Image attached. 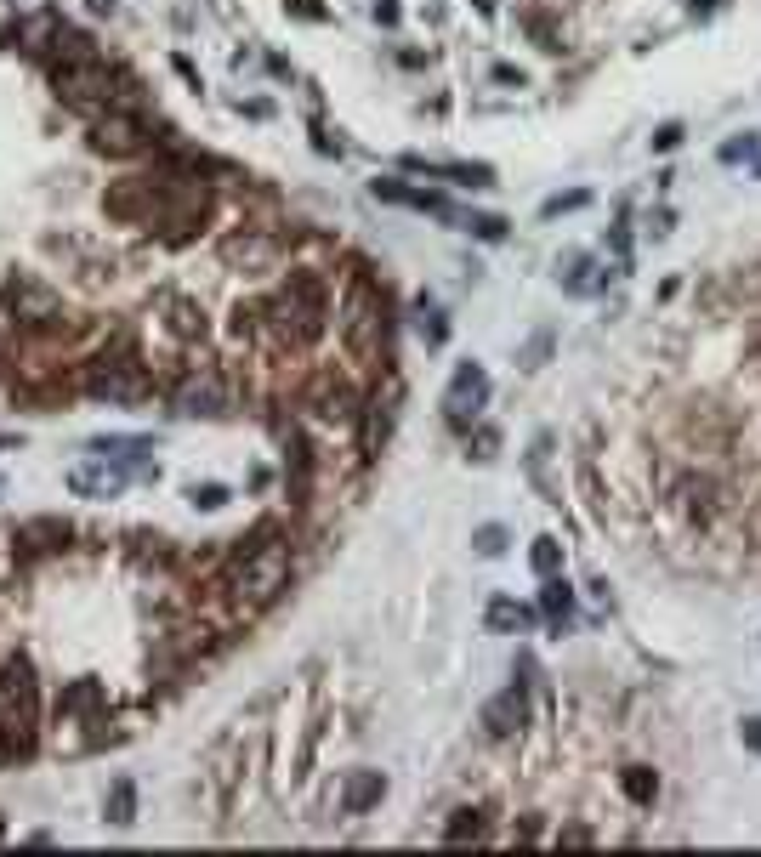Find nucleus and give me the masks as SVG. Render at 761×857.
Masks as SVG:
<instances>
[{
	"instance_id": "40",
	"label": "nucleus",
	"mask_w": 761,
	"mask_h": 857,
	"mask_svg": "<svg viewBox=\"0 0 761 857\" xmlns=\"http://www.w3.org/2000/svg\"><path fill=\"white\" fill-rule=\"evenodd\" d=\"M682 137H688V131H682V125H659V131H654V148H659V154H671V148H682Z\"/></svg>"
},
{
	"instance_id": "44",
	"label": "nucleus",
	"mask_w": 761,
	"mask_h": 857,
	"mask_svg": "<svg viewBox=\"0 0 761 857\" xmlns=\"http://www.w3.org/2000/svg\"><path fill=\"white\" fill-rule=\"evenodd\" d=\"M290 6H296L301 18H324V6H319V0H290Z\"/></svg>"
},
{
	"instance_id": "7",
	"label": "nucleus",
	"mask_w": 761,
	"mask_h": 857,
	"mask_svg": "<svg viewBox=\"0 0 761 857\" xmlns=\"http://www.w3.org/2000/svg\"><path fill=\"white\" fill-rule=\"evenodd\" d=\"M0 727L23 744H40V676L29 653H6V665H0Z\"/></svg>"
},
{
	"instance_id": "6",
	"label": "nucleus",
	"mask_w": 761,
	"mask_h": 857,
	"mask_svg": "<svg viewBox=\"0 0 761 857\" xmlns=\"http://www.w3.org/2000/svg\"><path fill=\"white\" fill-rule=\"evenodd\" d=\"M80 386H86L91 398H103V403H142V398H154V375H148V364H142L125 341L114 352H97V358L86 364V375H80Z\"/></svg>"
},
{
	"instance_id": "23",
	"label": "nucleus",
	"mask_w": 761,
	"mask_h": 857,
	"mask_svg": "<svg viewBox=\"0 0 761 857\" xmlns=\"http://www.w3.org/2000/svg\"><path fill=\"white\" fill-rule=\"evenodd\" d=\"M489 835V812L483 806H461V812H449V823H443V840L449 846H466V840H483Z\"/></svg>"
},
{
	"instance_id": "49",
	"label": "nucleus",
	"mask_w": 761,
	"mask_h": 857,
	"mask_svg": "<svg viewBox=\"0 0 761 857\" xmlns=\"http://www.w3.org/2000/svg\"><path fill=\"white\" fill-rule=\"evenodd\" d=\"M750 347H756V358H761V324H756V330H750Z\"/></svg>"
},
{
	"instance_id": "24",
	"label": "nucleus",
	"mask_w": 761,
	"mask_h": 857,
	"mask_svg": "<svg viewBox=\"0 0 761 857\" xmlns=\"http://www.w3.org/2000/svg\"><path fill=\"white\" fill-rule=\"evenodd\" d=\"M165 313H171V335H177V341H199V335H205V307H199V301L171 296Z\"/></svg>"
},
{
	"instance_id": "47",
	"label": "nucleus",
	"mask_w": 761,
	"mask_h": 857,
	"mask_svg": "<svg viewBox=\"0 0 761 857\" xmlns=\"http://www.w3.org/2000/svg\"><path fill=\"white\" fill-rule=\"evenodd\" d=\"M6 449H18V438H12V432H0V455H6Z\"/></svg>"
},
{
	"instance_id": "1",
	"label": "nucleus",
	"mask_w": 761,
	"mask_h": 857,
	"mask_svg": "<svg viewBox=\"0 0 761 857\" xmlns=\"http://www.w3.org/2000/svg\"><path fill=\"white\" fill-rule=\"evenodd\" d=\"M103 210L114 222L131 228L165 233V239H188V233L211 216V188L199 176H177V171H154V176H125L103 193Z\"/></svg>"
},
{
	"instance_id": "8",
	"label": "nucleus",
	"mask_w": 761,
	"mask_h": 857,
	"mask_svg": "<svg viewBox=\"0 0 761 857\" xmlns=\"http://www.w3.org/2000/svg\"><path fill=\"white\" fill-rule=\"evenodd\" d=\"M0 307L18 330H63V296L40 273H6L0 279Z\"/></svg>"
},
{
	"instance_id": "18",
	"label": "nucleus",
	"mask_w": 761,
	"mask_h": 857,
	"mask_svg": "<svg viewBox=\"0 0 761 857\" xmlns=\"http://www.w3.org/2000/svg\"><path fill=\"white\" fill-rule=\"evenodd\" d=\"M313 409H319V420H341V426H347V420H358L364 403L353 398V386H347V381L319 375V381H313Z\"/></svg>"
},
{
	"instance_id": "13",
	"label": "nucleus",
	"mask_w": 761,
	"mask_h": 857,
	"mask_svg": "<svg viewBox=\"0 0 761 857\" xmlns=\"http://www.w3.org/2000/svg\"><path fill=\"white\" fill-rule=\"evenodd\" d=\"M69 540H74V523H63V517H23V523L12 528L18 557H52V551H63Z\"/></svg>"
},
{
	"instance_id": "36",
	"label": "nucleus",
	"mask_w": 761,
	"mask_h": 857,
	"mask_svg": "<svg viewBox=\"0 0 761 857\" xmlns=\"http://www.w3.org/2000/svg\"><path fill=\"white\" fill-rule=\"evenodd\" d=\"M756 131H744V137H733V142H722V165H739V159H750L756 154Z\"/></svg>"
},
{
	"instance_id": "16",
	"label": "nucleus",
	"mask_w": 761,
	"mask_h": 857,
	"mask_svg": "<svg viewBox=\"0 0 761 857\" xmlns=\"http://www.w3.org/2000/svg\"><path fill=\"white\" fill-rule=\"evenodd\" d=\"M273 256H279V239H267V233H228V239H222V262L245 267V273L273 267Z\"/></svg>"
},
{
	"instance_id": "26",
	"label": "nucleus",
	"mask_w": 761,
	"mask_h": 857,
	"mask_svg": "<svg viewBox=\"0 0 761 857\" xmlns=\"http://www.w3.org/2000/svg\"><path fill=\"white\" fill-rule=\"evenodd\" d=\"M540 613H546V619H551L557 630H563L568 619H574V591H568V579L551 574L546 585H540Z\"/></svg>"
},
{
	"instance_id": "32",
	"label": "nucleus",
	"mask_w": 761,
	"mask_h": 857,
	"mask_svg": "<svg viewBox=\"0 0 761 857\" xmlns=\"http://www.w3.org/2000/svg\"><path fill=\"white\" fill-rule=\"evenodd\" d=\"M580 205H591V193H585V188H574V193H551L546 205H540V216L551 222V216H563V210H580Z\"/></svg>"
},
{
	"instance_id": "27",
	"label": "nucleus",
	"mask_w": 761,
	"mask_h": 857,
	"mask_svg": "<svg viewBox=\"0 0 761 857\" xmlns=\"http://www.w3.org/2000/svg\"><path fill=\"white\" fill-rule=\"evenodd\" d=\"M103 812H108V823H120V829H125V823H137V784H131L125 772L108 784V806H103Z\"/></svg>"
},
{
	"instance_id": "21",
	"label": "nucleus",
	"mask_w": 761,
	"mask_h": 857,
	"mask_svg": "<svg viewBox=\"0 0 761 857\" xmlns=\"http://www.w3.org/2000/svg\"><path fill=\"white\" fill-rule=\"evenodd\" d=\"M91 455L120 460V466H148V455H154V438H120V432H108V438H91Z\"/></svg>"
},
{
	"instance_id": "51",
	"label": "nucleus",
	"mask_w": 761,
	"mask_h": 857,
	"mask_svg": "<svg viewBox=\"0 0 761 857\" xmlns=\"http://www.w3.org/2000/svg\"><path fill=\"white\" fill-rule=\"evenodd\" d=\"M756 176H761V165H756Z\"/></svg>"
},
{
	"instance_id": "35",
	"label": "nucleus",
	"mask_w": 761,
	"mask_h": 857,
	"mask_svg": "<svg viewBox=\"0 0 761 857\" xmlns=\"http://www.w3.org/2000/svg\"><path fill=\"white\" fill-rule=\"evenodd\" d=\"M472 545H478L483 557H500V551H506V528H500V523L478 528V534H472Z\"/></svg>"
},
{
	"instance_id": "19",
	"label": "nucleus",
	"mask_w": 761,
	"mask_h": 857,
	"mask_svg": "<svg viewBox=\"0 0 761 857\" xmlns=\"http://www.w3.org/2000/svg\"><path fill=\"white\" fill-rule=\"evenodd\" d=\"M381 795H387V772L375 767H358L347 772V784H341V812H370V806H381Z\"/></svg>"
},
{
	"instance_id": "29",
	"label": "nucleus",
	"mask_w": 761,
	"mask_h": 857,
	"mask_svg": "<svg viewBox=\"0 0 761 857\" xmlns=\"http://www.w3.org/2000/svg\"><path fill=\"white\" fill-rule=\"evenodd\" d=\"M620 789H625V795H631L637 806H654L659 778H654V767H625V772H620Z\"/></svg>"
},
{
	"instance_id": "22",
	"label": "nucleus",
	"mask_w": 761,
	"mask_h": 857,
	"mask_svg": "<svg viewBox=\"0 0 761 857\" xmlns=\"http://www.w3.org/2000/svg\"><path fill=\"white\" fill-rule=\"evenodd\" d=\"M557 279H563V290L568 296H597L602 284V267L591 262V256H568V262H557Z\"/></svg>"
},
{
	"instance_id": "37",
	"label": "nucleus",
	"mask_w": 761,
	"mask_h": 857,
	"mask_svg": "<svg viewBox=\"0 0 761 857\" xmlns=\"http://www.w3.org/2000/svg\"><path fill=\"white\" fill-rule=\"evenodd\" d=\"M495 449H500V432L495 426H478L472 432V460H495Z\"/></svg>"
},
{
	"instance_id": "34",
	"label": "nucleus",
	"mask_w": 761,
	"mask_h": 857,
	"mask_svg": "<svg viewBox=\"0 0 761 857\" xmlns=\"http://www.w3.org/2000/svg\"><path fill=\"white\" fill-rule=\"evenodd\" d=\"M188 500H194L199 511H216V506H228V489H222V483H194Z\"/></svg>"
},
{
	"instance_id": "39",
	"label": "nucleus",
	"mask_w": 761,
	"mask_h": 857,
	"mask_svg": "<svg viewBox=\"0 0 761 857\" xmlns=\"http://www.w3.org/2000/svg\"><path fill=\"white\" fill-rule=\"evenodd\" d=\"M688 511L699 517V523L710 517V483H688Z\"/></svg>"
},
{
	"instance_id": "2",
	"label": "nucleus",
	"mask_w": 761,
	"mask_h": 857,
	"mask_svg": "<svg viewBox=\"0 0 761 857\" xmlns=\"http://www.w3.org/2000/svg\"><path fill=\"white\" fill-rule=\"evenodd\" d=\"M256 318L273 330V341H279V347H290V352L313 347V341L324 335V318H330L324 279H319V273H290L279 296L256 307Z\"/></svg>"
},
{
	"instance_id": "48",
	"label": "nucleus",
	"mask_w": 761,
	"mask_h": 857,
	"mask_svg": "<svg viewBox=\"0 0 761 857\" xmlns=\"http://www.w3.org/2000/svg\"><path fill=\"white\" fill-rule=\"evenodd\" d=\"M472 6H478L483 18H489V12H495V0H472Z\"/></svg>"
},
{
	"instance_id": "17",
	"label": "nucleus",
	"mask_w": 761,
	"mask_h": 857,
	"mask_svg": "<svg viewBox=\"0 0 761 857\" xmlns=\"http://www.w3.org/2000/svg\"><path fill=\"white\" fill-rule=\"evenodd\" d=\"M404 171L449 176V182H461V188H495V171H489V165H466V159H421V154H404Z\"/></svg>"
},
{
	"instance_id": "12",
	"label": "nucleus",
	"mask_w": 761,
	"mask_h": 857,
	"mask_svg": "<svg viewBox=\"0 0 761 857\" xmlns=\"http://www.w3.org/2000/svg\"><path fill=\"white\" fill-rule=\"evenodd\" d=\"M125 483H131V472H125L120 460L91 455V460H80V466H69V489L80 494V500H114Z\"/></svg>"
},
{
	"instance_id": "5",
	"label": "nucleus",
	"mask_w": 761,
	"mask_h": 857,
	"mask_svg": "<svg viewBox=\"0 0 761 857\" xmlns=\"http://www.w3.org/2000/svg\"><path fill=\"white\" fill-rule=\"evenodd\" d=\"M52 91L63 97V103L74 108V114H114V108H125V80L120 69H108L103 52L97 57H74V63H52Z\"/></svg>"
},
{
	"instance_id": "38",
	"label": "nucleus",
	"mask_w": 761,
	"mask_h": 857,
	"mask_svg": "<svg viewBox=\"0 0 761 857\" xmlns=\"http://www.w3.org/2000/svg\"><path fill=\"white\" fill-rule=\"evenodd\" d=\"M546 352H551V330H540L529 347H523V369H540V364H546Z\"/></svg>"
},
{
	"instance_id": "3",
	"label": "nucleus",
	"mask_w": 761,
	"mask_h": 857,
	"mask_svg": "<svg viewBox=\"0 0 761 857\" xmlns=\"http://www.w3.org/2000/svg\"><path fill=\"white\" fill-rule=\"evenodd\" d=\"M239 602H250V608H262V602H273V596L290 585V551L279 545V528L262 523L250 540L233 545L228 557V579H222Z\"/></svg>"
},
{
	"instance_id": "46",
	"label": "nucleus",
	"mask_w": 761,
	"mask_h": 857,
	"mask_svg": "<svg viewBox=\"0 0 761 857\" xmlns=\"http://www.w3.org/2000/svg\"><path fill=\"white\" fill-rule=\"evenodd\" d=\"M688 12H693V18H705V12H710V0H688Z\"/></svg>"
},
{
	"instance_id": "50",
	"label": "nucleus",
	"mask_w": 761,
	"mask_h": 857,
	"mask_svg": "<svg viewBox=\"0 0 761 857\" xmlns=\"http://www.w3.org/2000/svg\"><path fill=\"white\" fill-rule=\"evenodd\" d=\"M0 840H6V818H0Z\"/></svg>"
},
{
	"instance_id": "43",
	"label": "nucleus",
	"mask_w": 761,
	"mask_h": 857,
	"mask_svg": "<svg viewBox=\"0 0 761 857\" xmlns=\"http://www.w3.org/2000/svg\"><path fill=\"white\" fill-rule=\"evenodd\" d=\"M739 738H744V750H756V755H761V716H750V721H744V727H739Z\"/></svg>"
},
{
	"instance_id": "33",
	"label": "nucleus",
	"mask_w": 761,
	"mask_h": 857,
	"mask_svg": "<svg viewBox=\"0 0 761 857\" xmlns=\"http://www.w3.org/2000/svg\"><path fill=\"white\" fill-rule=\"evenodd\" d=\"M461 222H466V233H478V239H489V245L506 239V222H500V216H461Z\"/></svg>"
},
{
	"instance_id": "9",
	"label": "nucleus",
	"mask_w": 761,
	"mask_h": 857,
	"mask_svg": "<svg viewBox=\"0 0 761 857\" xmlns=\"http://www.w3.org/2000/svg\"><path fill=\"white\" fill-rule=\"evenodd\" d=\"M171 409L188 420L199 415H228V381L216 375V369H188L177 381V392H171Z\"/></svg>"
},
{
	"instance_id": "41",
	"label": "nucleus",
	"mask_w": 761,
	"mask_h": 857,
	"mask_svg": "<svg viewBox=\"0 0 761 857\" xmlns=\"http://www.w3.org/2000/svg\"><path fill=\"white\" fill-rule=\"evenodd\" d=\"M591 829H585V823H563V835H557V846H591Z\"/></svg>"
},
{
	"instance_id": "4",
	"label": "nucleus",
	"mask_w": 761,
	"mask_h": 857,
	"mask_svg": "<svg viewBox=\"0 0 761 857\" xmlns=\"http://www.w3.org/2000/svg\"><path fill=\"white\" fill-rule=\"evenodd\" d=\"M341 335L364 364H387V290L370 279V267H353V284L341 301Z\"/></svg>"
},
{
	"instance_id": "20",
	"label": "nucleus",
	"mask_w": 761,
	"mask_h": 857,
	"mask_svg": "<svg viewBox=\"0 0 761 857\" xmlns=\"http://www.w3.org/2000/svg\"><path fill=\"white\" fill-rule=\"evenodd\" d=\"M392 403H398V386H387V392H375V398L364 403V460H375V455H381V443H387Z\"/></svg>"
},
{
	"instance_id": "31",
	"label": "nucleus",
	"mask_w": 761,
	"mask_h": 857,
	"mask_svg": "<svg viewBox=\"0 0 761 857\" xmlns=\"http://www.w3.org/2000/svg\"><path fill=\"white\" fill-rule=\"evenodd\" d=\"M421 335H426V347H443V341H449V324H443V313L432 301H421Z\"/></svg>"
},
{
	"instance_id": "28",
	"label": "nucleus",
	"mask_w": 761,
	"mask_h": 857,
	"mask_svg": "<svg viewBox=\"0 0 761 857\" xmlns=\"http://www.w3.org/2000/svg\"><path fill=\"white\" fill-rule=\"evenodd\" d=\"M529 619H534V613L523 608V602H512V596H495L489 613H483V625H489V630H523Z\"/></svg>"
},
{
	"instance_id": "15",
	"label": "nucleus",
	"mask_w": 761,
	"mask_h": 857,
	"mask_svg": "<svg viewBox=\"0 0 761 857\" xmlns=\"http://www.w3.org/2000/svg\"><path fill=\"white\" fill-rule=\"evenodd\" d=\"M523 727H529V693H523V682L483 704V733L489 738H517Z\"/></svg>"
},
{
	"instance_id": "10",
	"label": "nucleus",
	"mask_w": 761,
	"mask_h": 857,
	"mask_svg": "<svg viewBox=\"0 0 761 857\" xmlns=\"http://www.w3.org/2000/svg\"><path fill=\"white\" fill-rule=\"evenodd\" d=\"M91 148L108 159H131L148 148V125L131 114V108H114V114H97L91 120Z\"/></svg>"
},
{
	"instance_id": "11",
	"label": "nucleus",
	"mask_w": 761,
	"mask_h": 857,
	"mask_svg": "<svg viewBox=\"0 0 761 857\" xmlns=\"http://www.w3.org/2000/svg\"><path fill=\"white\" fill-rule=\"evenodd\" d=\"M483 403H489V375H483V364H455L449 392H443V415H449V426H472Z\"/></svg>"
},
{
	"instance_id": "25",
	"label": "nucleus",
	"mask_w": 761,
	"mask_h": 857,
	"mask_svg": "<svg viewBox=\"0 0 761 857\" xmlns=\"http://www.w3.org/2000/svg\"><path fill=\"white\" fill-rule=\"evenodd\" d=\"M233 761H239V733H228L211 750V789H216V801L222 806H228V789H233Z\"/></svg>"
},
{
	"instance_id": "42",
	"label": "nucleus",
	"mask_w": 761,
	"mask_h": 857,
	"mask_svg": "<svg viewBox=\"0 0 761 857\" xmlns=\"http://www.w3.org/2000/svg\"><path fill=\"white\" fill-rule=\"evenodd\" d=\"M398 18H404L398 0H375V23H381V29H398Z\"/></svg>"
},
{
	"instance_id": "30",
	"label": "nucleus",
	"mask_w": 761,
	"mask_h": 857,
	"mask_svg": "<svg viewBox=\"0 0 761 857\" xmlns=\"http://www.w3.org/2000/svg\"><path fill=\"white\" fill-rule=\"evenodd\" d=\"M529 562H534V574H540V579L563 574V545L551 540V534H540V540H534V551H529Z\"/></svg>"
},
{
	"instance_id": "45",
	"label": "nucleus",
	"mask_w": 761,
	"mask_h": 857,
	"mask_svg": "<svg viewBox=\"0 0 761 857\" xmlns=\"http://www.w3.org/2000/svg\"><path fill=\"white\" fill-rule=\"evenodd\" d=\"M91 12H97V18H108V12H114V0H86Z\"/></svg>"
},
{
	"instance_id": "14",
	"label": "nucleus",
	"mask_w": 761,
	"mask_h": 857,
	"mask_svg": "<svg viewBox=\"0 0 761 857\" xmlns=\"http://www.w3.org/2000/svg\"><path fill=\"white\" fill-rule=\"evenodd\" d=\"M370 193H375V199H387V205L426 210V216H455V205H449L438 188H415V182H398V176H375Z\"/></svg>"
}]
</instances>
